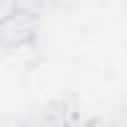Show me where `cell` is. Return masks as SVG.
Instances as JSON below:
<instances>
[]
</instances>
